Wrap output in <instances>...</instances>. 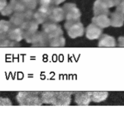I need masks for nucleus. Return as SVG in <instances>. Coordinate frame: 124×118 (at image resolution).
I'll return each instance as SVG.
<instances>
[{
	"mask_svg": "<svg viewBox=\"0 0 124 118\" xmlns=\"http://www.w3.org/2000/svg\"><path fill=\"white\" fill-rule=\"evenodd\" d=\"M16 100L21 105H41L43 104L41 92L23 91L19 92Z\"/></svg>",
	"mask_w": 124,
	"mask_h": 118,
	"instance_id": "f257e3e1",
	"label": "nucleus"
},
{
	"mask_svg": "<svg viewBox=\"0 0 124 118\" xmlns=\"http://www.w3.org/2000/svg\"><path fill=\"white\" fill-rule=\"evenodd\" d=\"M65 28L69 36L72 39L82 36L84 34V27L80 20L66 21L65 24Z\"/></svg>",
	"mask_w": 124,
	"mask_h": 118,
	"instance_id": "f03ea898",
	"label": "nucleus"
},
{
	"mask_svg": "<svg viewBox=\"0 0 124 118\" xmlns=\"http://www.w3.org/2000/svg\"><path fill=\"white\" fill-rule=\"evenodd\" d=\"M42 31L47 36L49 39L63 35L62 27L57 22L52 21H47L43 24Z\"/></svg>",
	"mask_w": 124,
	"mask_h": 118,
	"instance_id": "7ed1b4c3",
	"label": "nucleus"
},
{
	"mask_svg": "<svg viewBox=\"0 0 124 118\" xmlns=\"http://www.w3.org/2000/svg\"><path fill=\"white\" fill-rule=\"evenodd\" d=\"M39 24L34 20H26L21 26L24 31V39L28 43H31L32 38L39 28Z\"/></svg>",
	"mask_w": 124,
	"mask_h": 118,
	"instance_id": "20e7f679",
	"label": "nucleus"
},
{
	"mask_svg": "<svg viewBox=\"0 0 124 118\" xmlns=\"http://www.w3.org/2000/svg\"><path fill=\"white\" fill-rule=\"evenodd\" d=\"M63 9L65 12V19L66 21H76L80 20L82 14L76 4L66 3L63 6Z\"/></svg>",
	"mask_w": 124,
	"mask_h": 118,
	"instance_id": "39448f33",
	"label": "nucleus"
},
{
	"mask_svg": "<svg viewBox=\"0 0 124 118\" xmlns=\"http://www.w3.org/2000/svg\"><path fill=\"white\" fill-rule=\"evenodd\" d=\"M72 92L54 91L53 105H69L71 102V95Z\"/></svg>",
	"mask_w": 124,
	"mask_h": 118,
	"instance_id": "423d86ee",
	"label": "nucleus"
},
{
	"mask_svg": "<svg viewBox=\"0 0 124 118\" xmlns=\"http://www.w3.org/2000/svg\"><path fill=\"white\" fill-rule=\"evenodd\" d=\"M31 44L34 47H43L49 46V38L43 31H37L33 35Z\"/></svg>",
	"mask_w": 124,
	"mask_h": 118,
	"instance_id": "0eeeda50",
	"label": "nucleus"
},
{
	"mask_svg": "<svg viewBox=\"0 0 124 118\" xmlns=\"http://www.w3.org/2000/svg\"><path fill=\"white\" fill-rule=\"evenodd\" d=\"M102 33V28L94 23L90 24L86 29V36L91 40L99 39Z\"/></svg>",
	"mask_w": 124,
	"mask_h": 118,
	"instance_id": "6e6552de",
	"label": "nucleus"
},
{
	"mask_svg": "<svg viewBox=\"0 0 124 118\" xmlns=\"http://www.w3.org/2000/svg\"><path fill=\"white\" fill-rule=\"evenodd\" d=\"M65 19V12L63 7H53L50 10L49 20L55 22H60Z\"/></svg>",
	"mask_w": 124,
	"mask_h": 118,
	"instance_id": "1a4fd4ad",
	"label": "nucleus"
},
{
	"mask_svg": "<svg viewBox=\"0 0 124 118\" xmlns=\"http://www.w3.org/2000/svg\"><path fill=\"white\" fill-rule=\"evenodd\" d=\"M93 11L94 16L100 15H107L109 16L110 12L105 3L102 0H96L94 4Z\"/></svg>",
	"mask_w": 124,
	"mask_h": 118,
	"instance_id": "9d476101",
	"label": "nucleus"
},
{
	"mask_svg": "<svg viewBox=\"0 0 124 118\" xmlns=\"http://www.w3.org/2000/svg\"><path fill=\"white\" fill-rule=\"evenodd\" d=\"M111 26L114 27H120L124 24V14L116 10L109 15Z\"/></svg>",
	"mask_w": 124,
	"mask_h": 118,
	"instance_id": "9b49d317",
	"label": "nucleus"
},
{
	"mask_svg": "<svg viewBox=\"0 0 124 118\" xmlns=\"http://www.w3.org/2000/svg\"><path fill=\"white\" fill-rule=\"evenodd\" d=\"M92 22L102 28H107L111 26L110 19L107 15L94 16L92 18Z\"/></svg>",
	"mask_w": 124,
	"mask_h": 118,
	"instance_id": "f8f14e48",
	"label": "nucleus"
},
{
	"mask_svg": "<svg viewBox=\"0 0 124 118\" xmlns=\"http://www.w3.org/2000/svg\"><path fill=\"white\" fill-rule=\"evenodd\" d=\"M8 36L12 41L19 42L24 39V31L21 27L14 26L8 32Z\"/></svg>",
	"mask_w": 124,
	"mask_h": 118,
	"instance_id": "ddd939ff",
	"label": "nucleus"
},
{
	"mask_svg": "<svg viewBox=\"0 0 124 118\" xmlns=\"http://www.w3.org/2000/svg\"><path fill=\"white\" fill-rule=\"evenodd\" d=\"M99 47H112L116 46V41L113 36L108 35H102L99 38Z\"/></svg>",
	"mask_w": 124,
	"mask_h": 118,
	"instance_id": "4468645a",
	"label": "nucleus"
},
{
	"mask_svg": "<svg viewBox=\"0 0 124 118\" xmlns=\"http://www.w3.org/2000/svg\"><path fill=\"white\" fill-rule=\"evenodd\" d=\"M75 102L79 105H88L91 102L89 92L75 93Z\"/></svg>",
	"mask_w": 124,
	"mask_h": 118,
	"instance_id": "2eb2a0df",
	"label": "nucleus"
},
{
	"mask_svg": "<svg viewBox=\"0 0 124 118\" xmlns=\"http://www.w3.org/2000/svg\"><path fill=\"white\" fill-rule=\"evenodd\" d=\"M50 11L39 8L36 12H34L33 20H35L39 24H44L49 20Z\"/></svg>",
	"mask_w": 124,
	"mask_h": 118,
	"instance_id": "dca6fc26",
	"label": "nucleus"
},
{
	"mask_svg": "<svg viewBox=\"0 0 124 118\" xmlns=\"http://www.w3.org/2000/svg\"><path fill=\"white\" fill-rule=\"evenodd\" d=\"M26 18L23 12H15L10 18V22L15 27H21L26 21Z\"/></svg>",
	"mask_w": 124,
	"mask_h": 118,
	"instance_id": "f3484780",
	"label": "nucleus"
},
{
	"mask_svg": "<svg viewBox=\"0 0 124 118\" xmlns=\"http://www.w3.org/2000/svg\"><path fill=\"white\" fill-rule=\"evenodd\" d=\"M89 93L91 101L97 103L104 101L108 96V93L106 91H93Z\"/></svg>",
	"mask_w": 124,
	"mask_h": 118,
	"instance_id": "a211bd4d",
	"label": "nucleus"
},
{
	"mask_svg": "<svg viewBox=\"0 0 124 118\" xmlns=\"http://www.w3.org/2000/svg\"><path fill=\"white\" fill-rule=\"evenodd\" d=\"M17 43L18 42L12 41L11 39H10L7 34L0 33V47H15L19 46Z\"/></svg>",
	"mask_w": 124,
	"mask_h": 118,
	"instance_id": "6ab92c4d",
	"label": "nucleus"
},
{
	"mask_svg": "<svg viewBox=\"0 0 124 118\" xmlns=\"http://www.w3.org/2000/svg\"><path fill=\"white\" fill-rule=\"evenodd\" d=\"M65 39L63 35L49 39V46L53 47H62L65 46Z\"/></svg>",
	"mask_w": 124,
	"mask_h": 118,
	"instance_id": "aec40b11",
	"label": "nucleus"
},
{
	"mask_svg": "<svg viewBox=\"0 0 124 118\" xmlns=\"http://www.w3.org/2000/svg\"><path fill=\"white\" fill-rule=\"evenodd\" d=\"M9 4L11 6L14 12H23L27 9L21 0H10Z\"/></svg>",
	"mask_w": 124,
	"mask_h": 118,
	"instance_id": "412c9836",
	"label": "nucleus"
},
{
	"mask_svg": "<svg viewBox=\"0 0 124 118\" xmlns=\"http://www.w3.org/2000/svg\"><path fill=\"white\" fill-rule=\"evenodd\" d=\"M54 91H44L41 92V97L43 103L52 105Z\"/></svg>",
	"mask_w": 124,
	"mask_h": 118,
	"instance_id": "4be33fe9",
	"label": "nucleus"
},
{
	"mask_svg": "<svg viewBox=\"0 0 124 118\" xmlns=\"http://www.w3.org/2000/svg\"><path fill=\"white\" fill-rule=\"evenodd\" d=\"M37 2L40 9L48 11H50L51 9L55 6L53 0H37Z\"/></svg>",
	"mask_w": 124,
	"mask_h": 118,
	"instance_id": "5701e85b",
	"label": "nucleus"
},
{
	"mask_svg": "<svg viewBox=\"0 0 124 118\" xmlns=\"http://www.w3.org/2000/svg\"><path fill=\"white\" fill-rule=\"evenodd\" d=\"M14 27L10 21L1 20L0 21V33L8 35V32Z\"/></svg>",
	"mask_w": 124,
	"mask_h": 118,
	"instance_id": "b1692460",
	"label": "nucleus"
},
{
	"mask_svg": "<svg viewBox=\"0 0 124 118\" xmlns=\"http://www.w3.org/2000/svg\"><path fill=\"white\" fill-rule=\"evenodd\" d=\"M21 1L26 6V8L29 9L34 10L36 9L38 5L37 0H21Z\"/></svg>",
	"mask_w": 124,
	"mask_h": 118,
	"instance_id": "393cba45",
	"label": "nucleus"
},
{
	"mask_svg": "<svg viewBox=\"0 0 124 118\" xmlns=\"http://www.w3.org/2000/svg\"><path fill=\"white\" fill-rule=\"evenodd\" d=\"M13 13H14V11H13L12 9L11 6L9 4V3L8 4H7L6 6L1 11V14L3 16H9V15H10L11 14H12Z\"/></svg>",
	"mask_w": 124,
	"mask_h": 118,
	"instance_id": "a878e982",
	"label": "nucleus"
},
{
	"mask_svg": "<svg viewBox=\"0 0 124 118\" xmlns=\"http://www.w3.org/2000/svg\"><path fill=\"white\" fill-rule=\"evenodd\" d=\"M102 1L105 3L106 5L109 9V8L116 6L120 0H102Z\"/></svg>",
	"mask_w": 124,
	"mask_h": 118,
	"instance_id": "bb28decb",
	"label": "nucleus"
},
{
	"mask_svg": "<svg viewBox=\"0 0 124 118\" xmlns=\"http://www.w3.org/2000/svg\"><path fill=\"white\" fill-rule=\"evenodd\" d=\"M116 10L124 14V0H120L116 6Z\"/></svg>",
	"mask_w": 124,
	"mask_h": 118,
	"instance_id": "cd10ccee",
	"label": "nucleus"
},
{
	"mask_svg": "<svg viewBox=\"0 0 124 118\" xmlns=\"http://www.w3.org/2000/svg\"><path fill=\"white\" fill-rule=\"evenodd\" d=\"M12 102L8 98L0 97V105H11Z\"/></svg>",
	"mask_w": 124,
	"mask_h": 118,
	"instance_id": "c85d7f7f",
	"label": "nucleus"
},
{
	"mask_svg": "<svg viewBox=\"0 0 124 118\" xmlns=\"http://www.w3.org/2000/svg\"><path fill=\"white\" fill-rule=\"evenodd\" d=\"M8 4L6 0H0V12Z\"/></svg>",
	"mask_w": 124,
	"mask_h": 118,
	"instance_id": "c756f323",
	"label": "nucleus"
},
{
	"mask_svg": "<svg viewBox=\"0 0 124 118\" xmlns=\"http://www.w3.org/2000/svg\"><path fill=\"white\" fill-rule=\"evenodd\" d=\"M118 46L124 47V36H120L118 38Z\"/></svg>",
	"mask_w": 124,
	"mask_h": 118,
	"instance_id": "7c9ffc66",
	"label": "nucleus"
},
{
	"mask_svg": "<svg viewBox=\"0 0 124 118\" xmlns=\"http://www.w3.org/2000/svg\"><path fill=\"white\" fill-rule=\"evenodd\" d=\"M65 0H53L54 3L55 5H59L61 3H63Z\"/></svg>",
	"mask_w": 124,
	"mask_h": 118,
	"instance_id": "2f4dec72",
	"label": "nucleus"
}]
</instances>
